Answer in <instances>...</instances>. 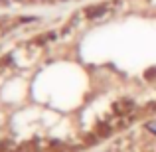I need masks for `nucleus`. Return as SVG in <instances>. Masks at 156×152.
Here are the masks:
<instances>
[{
  "label": "nucleus",
  "instance_id": "nucleus-5",
  "mask_svg": "<svg viewBox=\"0 0 156 152\" xmlns=\"http://www.w3.org/2000/svg\"><path fill=\"white\" fill-rule=\"evenodd\" d=\"M103 152H111V150H103Z\"/></svg>",
  "mask_w": 156,
  "mask_h": 152
},
{
  "label": "nucleus",
  "instance_id": "nucleus-4",
  "mask_svg": "<svg viewBox=\"0 0 156 152\" xmlns=\"http://www.w3.org/2000/svg\"><path fill=\"white\" fill-rule=\"evenodd\" d=\"M144 79L146 81H156V67H150L144 71Z\"/></svg>",
  "mask_w": 156,
  "mask_h": 152
},
{
  "label": "nucleus",
  "instance_id": "nucleus-1",
  "mask_svg": "<svg viewBox=\"0 0 156 152\" xmlns=\"http://www.w3.org/2000/svg\"><path fill=\"white\" fill-rule=\"evenodd\" d=\"M134 109H136V103L133 99H119L117 103H113V111L117 117H129Z\"/></svg>",
  "mask_w": 156,
  "mask_h": 152
},
{
  "label": "nucleus",
  "instance_id": "nucleus-6",
  "mask_svg": "<svg viewBox=\"0 0 156 152\" xmlns=\"http://www.w3.org/2000/svg\"><path fill=\"white\" fill-rule=\"evenodd\" d=\"M150 152H156V150H150Z\"/></svg>",
  "mask_w": 156,
  "mask_h": 152
},
{
  "label": "nucleus",
  "instance_id": "nucleus-2",
  "mask_svg": "<svg viewBox=\"0 0 156 152\" xmlns=\"http://www.w3.org/2000/svg\"><path fill=\"white\" fill-rule=\"evenodd\" d=\"M109 12V4H97V6H91L85 10V16L89 20H97V18H103V16Z\"/></svg>",
  "mask_w": 156,
  "mask_h": 152
},
{
  "label": "nucleus",
  "instance_id": "nucleus-3",
  "mask_svg": "<svg viewBox=\"0 0 156 152\" xmlns=\"http://www.w3.org/2000/svg\"><path fill=\"white\" fill-rule=\"evenodd\" d=\"M144 130H146L148 134H152V136H156V117L144 122Z\"/></svg>",
  "mask_w": 156,
  "mask_h": 152
}]
</instances>
